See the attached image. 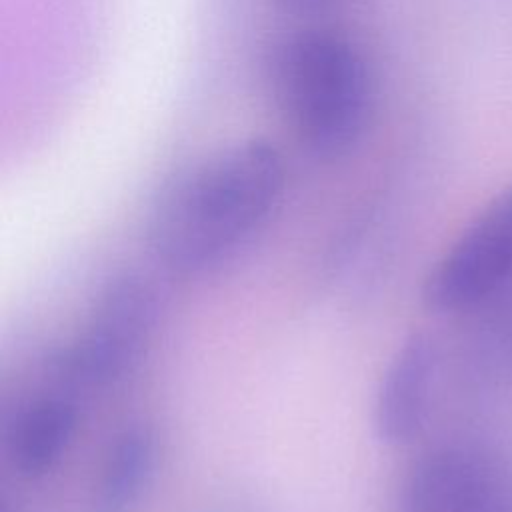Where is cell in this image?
I'll use <instances>...</instances> for the list:
<instances>
[{"label": "cell", "instance_id": "6da1fadb", "mask_svg": "<svg viewBox=\"0 0 512 512\" xmlns=\"http://www.w3.org/2000/svg\"><path fill=\"white\" fill-rule=\"evenodd\" d=\"M284 180L282 154L264 138L210 152L158 194L146 226L152 254L182 276L222 264L268 220Z\"/></svg>", "mask_w": 512, "mask_h": 512}, {"label": "cell", "instance_id": "7a4b0ae2", "mask_svg": "<svg viewBox=\"0 0 512 512\" xmlns=\"http://www.w3.org/2000/svg\"><path fill=\"white\" fill-rule=\"evenodd\" d=\"M268 82L284 124L314 158H344L362 140L372 78L348 38L328 30L284 38L270 56Z\"/></svg>", "mask_w": 512, "mask_h": 512}, {"label": "cell", "instance_id": "3957f363", "mask_svg": "<svg viewBox=\"0 0 512 512\" xmlns=\"http://www.w3.org/2000/svg\"><path fill=\"white\" fill-rule=\"evenodd\" d=\"M154 324L156 298L150 284L136 274H118L98 292L80 332L54 358V368L70 384H116L144 356Z\"/></svg>", "mask_w": 512, "mask_h": 512}, {"label": "cell", "instance_id": "277c9868", "mask_svg": "<svg viewBox=\"0 0 512 512\" xmlns=\"http://www.w3.org/2000/svg\"><path fill=\"white\" fill-rule=\"evenodd\" d=\"M512 276V186L492 198L436 260L422 300L436 312L482 304Z\"/></svg>", "mask_w": 512, "mask_h": 512}, {"label": "cell", "instance_id": "5b68a950", "mask_svg": "<svg viewBox=\"0 0 512 512\" xmlns=\"http://www.w3.org/2000/svg\"><path fill=\"white\" fill-rule=\"evenodd\" d=\"M398 512H512V472L476 450H432L408 472Z\"/></svg>", "mask_w": 512, "mask_h": 512}, {"label": "cell", "instance_id": "8992f818", "mask_svg": "<svg viewBox=\"0 0 512 512\" xmlns=\"http://www.w3.org/2000/svg\"><path fill=\"white\" fill-rule=\"evenodd\" d=\"M438 352L426 334H410L394 350L378 382L372 404V428L380 442L404 446L424 428Z\"/></svg>", "mask_w": 512, "mask_h": 512}, {"label": "cell", "instance_id": "52a82bcc", "mask_svg": "<svg viewBox=\"0 0 512 512\" xmlns=\"http://www.w3.org/2000/svg\"><path fill=\"white\" fill-rule=\"evenodd\" d=\"M78 426L76 402L64 394L28 400L8 428V458L24 478L52 472L66 454Z\"/></svg>", "mask_w": 512, "mask_h": 512}, {"label": "cell", "instance_id": "ba28073f", "mask_svg": "<svg viewBox=\"0 0 512 512\" xmlns=\"http://www.w3.org/2000/svg\"><path fill=\"white\" fill-rule=\"evenodd\" d=\"M158 454V436L150 426L124 428L102 462L92 494V512H132L154 480Z\"/></svg>", "mask_w": 512, "mask_h": 512}, {"label": "cell", "instance_id": "9c48e42d", "mask_svg": "<svg viewBox=\"0 0 512 512\" xmlns=\"http://www.w3.org/2000/svg\"><path fill=\"white\" fill-rule=\"evenodd\" d=\"M280 10L294 12V14H312V12H322L328 6H332L336 0H268Z\"/></svg>", "mask_w": 512, "mask_h": 512}]
</instances>
